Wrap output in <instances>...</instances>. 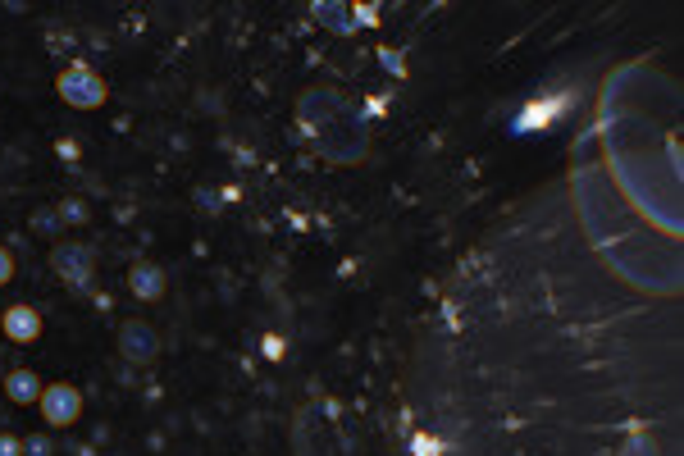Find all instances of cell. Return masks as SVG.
I'll return each instance as SVG.
<instances>
[{
	"label": "cell",
	"mask_w": 684,
	"mask_h": 456,
	"mask_svg": "<svg viewBox=\"0 0 684 456\" xmlns=\"http://www.w3.org/2000/svg\"><path fill=\"white\" fill-rule=\"evenodd\" d=\"M0 333L10 342H37L42 338V315L32 311V306H10L5 320H0Z\"/></svg>",
	"instance_id": "52a82bcc"
},
{
	"label": "cell",
	"mask_w": 684,
	"mask_h": 456,
	"mask_svg": "<svg viewBox=\"0 0 684 456\" xmlns=\"http://www.w3.org/2000/svg\"><path fill=\"white\" fill-rule=\"evenodd\" d=\"M128 288H133L137 301H160L165 297V270L151 265V260H137L133 270H128Z\"/></svg>",
	"instance_id": "ba28073f"
},
{
	"label": "cell",
	"mask_w": 684,
	"mask_h": 456,
	"mask_svg": "<svg viewBox=\"0 0 684 456\" xmlns=\"http://www.w3.org/2000/svg\"><path fill=\"white\" fill-rule=\"evenodd\" d=\"M60 215H64V219H87V206H64Z\"/></svg>",
	"instance_id": "e0dca14e"
},
{
	"label": "cell",
	"mask_w": 684,
	"mask_h": 456,
	"mask_svg": "<svg viewBox=\"0 0 684 456\" xmlns=\"http://www.w3.org/2000/svg\"><path fill=\"white\" fill-rule=\"evenodd\" d=\"M265 356H270V361H279V356H283V338H274V333H270V338H265Z\"/></svg>",
	"instance_id": "9a60e30c"
},
{
	"label": "cell",
	"mask_w": 684,
	"mask_h": 456,
	"mask_svg": "<svg viewBox=\"0 0 684 456\" xmlns=\"http://www.w3.org/2000/svg\"><path fill=\"white\" fill-rule=\"evenodd\" d=\"M114 347H119V356H124L128 365H151V361H160V333L151 329L146 320H124V324H119V333H114Z\"/></svg>",
	"instance_id": "5b68a950"
},
{
	"label": "cell",
	"mask_w": 684,
	"mask_h": 456,
	"mask_svg": "<svg viewBox=\"0 0 684 456\" xmlns=\"http://www.w3.org/2000/svg\"><path fill=\"white\" fill-rule=\"evenodd\" d=\"M625 456H648V443H643V438H634V443L625 447Z\"/></svg>",
	"instance_id": "2e32d148"
},
{
	"label": "cell",
	"mask_w": 684,
	"mask_h": 456,
	"mask_svg": "<svg viewBox=\"0 0 684 456\" xmlns=\"http://www.w3.org/2000/svg\"><path fill=\"white\" fill-rule=\"evenodd\" d=\"M5 393H10V402H37V397H42V379H37V374L32 370H10L5 374Z\"/></svg>",
	"instance_id": "9c48e42d"
},
{
	"label": "cell",
	"mask_w": 684,
	"mask_h": 456,
	"mask_svg": "<svg viewBox=\"0 0 684 456\" xmlns=\"http://www.w3.org/2000/svg\"><path fill=\"white\" fill-rule=\"evenodd\" d=\"M37 406H42V420L51 429H69L78 415H83V393L73 384H46L42 397H37Z\"/></svg>",
	"instance_id": "8992f818"
},
{
	"label": "cell",
	"mask_w": 684,
	"mask_h": 456,
	"mask_svg": "<svg viewBox=\"0 0 684 456\" xmlns=\"http://www.w3.org/2000/svg\"><path fill=\"white\" fill-rule=\"evenodd\" d=\"M51 270L60 274L69 288H87L92 274H96V251L87 247V242H78V238H60L51 247Z\"/></svg>",
	"instance_id": "3957f363"
},
{
	"label": "cell",
	"mask_w": 684,
	"mask_h": 456,
	"mask_svg": "<svg viewBox=\"0 0 684 456\" xmlns=\"http://www.w3.org/2000/svg\"><path fill=\"white\" fill-rule=\"evenodd\" d=\"M14 279V256H10V247H0V288Z\"/></svg>",
	"instance_id": "8fae6325"
},
{
	"label": "cell",
	"mask_w": 684,
	"mask_h": 456,
	"mask_svg": "<svg viewBox=\"0 0 684 456\" xmlns=\"http://www.w3.org/2000/svg\"><path fill=\"white\" fill-rule=\"evenodd\" d=\"M23 452H28V456H51V438H28V443H23Z\"/></svg>",
	"instance_id": "7c38bea8"
},
{
	"label": "cell",
	"mask_w": 684,
	"mask_h": 456,
	"mask_svg": "<svg viewBox=\"0 0 684 456\" xmlns=\"http://www.w3.org/2000/svg\"><path fill=\"white\" fill-rule=\"evenodd\" d=\"M32 228H42V233H55V210H37V215H32Z\"/></svg>",
	"instance_id": "4fadbf2b"
},
{
	"label": "cell",
	"mask_w": 684,
	"mask_h": 456,
	"mask_svg": "<svg viewBox=\"0 0 684 456\" xmlns=\"http://www.w3.org/2000/svg\"><path fill=\"white\" fill-rule=\"evenodd\" d=\"M297 119H301V128L311 133L315 151H320L324 160H333V165H356V160L370 151V128H365V119L342 101L333 87L301 92Z\"/></svg>",
	"instance_id": "6da1fadb"
},
{
	"label": "cell",
	"mask_w": 684,
	"mask_h": 456,
	"mask_svg": "<svg viewBox=\"0 0 684 456\" xmlns=\"http://www.w3.org/2000/svg\"><path fill=\"white\" fill-rule=\"evenodd\" d=\"M292 452L297 456H352V443L342 438L338 420L324 406H301L292 420Z\"/></svg>",
	"instance_id": "7a4b0ae2"
},
{
	"label": "cell",
	"mask_w": 684,
	"mask_h": 456,
	"mask_svg": "<svg viewBox=\"0 0 684 456\" xmlns=\"http://www.w3.org/2000/svg\"><path fill=\"white\" fill-rule=\"evenodd\" d=\"M23 452V443L14 434H0V456H19Z\"/></svg>",
	"instance_id": "5bb4252c"
},
{
	"label": "cell",
	"mask_w": 684,
	"mask_h": 456,
	"mask_svg": "<svg viewBox=\"0 0 684 456\" xmlns=\"http://www.w3.org/2000/svg\"><path fill=\"white\" fill-rule=\"evenodd\" d=\"M311 10L320 14L324 28H333V32H352V19H347L352 10H347V5H324V0H320V5H311Z\"/></svg>",
	"instance_id": "30bf717a"
},
{
	"label": "cell",
	"mask_w": 684,
	"mask_h": 456,
	"mask_svg": "<svg viewBox=\"0 0 684 456\" xmlns=\"http://www.w3.org/2000/svg\"><path fill=\"white\" fill-rule=\"evenodd\" d=\"M55 92H60V101L73 105V110H96V105H105V78L96 69H87V64H73V69L60 73Z\"/></svg>",
	"instance_id": "277c9868"
}]
</instances>
